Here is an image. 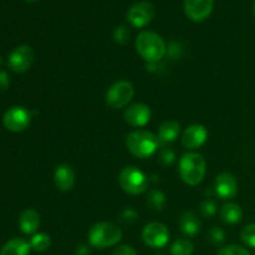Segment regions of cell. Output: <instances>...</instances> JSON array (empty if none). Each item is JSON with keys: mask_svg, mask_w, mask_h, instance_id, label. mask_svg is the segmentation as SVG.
<instances>
[{"mask_svg": "<svg viewBox=\"0 0 255 255\" xmlns=\"http://www.w3.org/2000/svg\"><path fill=\"white\" fill-rule=\"evenodd\" d=\"M219 217H221L223 223L237 224L241 222L242 217H243V212H242V208L238 204L227 203L222 207L221 212H219Z\"/></svg>", "mask_w": 255, "mask_h": 255, "instance_id": "ffe728a7", "label": "cell"}, {"mask_svg": "<svg viewBox=\"0 0 255 255\" xmlns=\"http://www.w3.org/2000/svg\"><path fill=\"white\" fill-rule=\"evenodd\" d=\"M1 62H2V60H1V56H0V65H1Z\"/></svg>", "mask_w": 255, "mask_h": 255, "instance_id": "e575fe53", "label": "cell"}, {"mask_svg": "<svg viewBox=\"0 0 255 255\" xmlns=\"http://www.w3.org/2000/svg\"><path fill=\"white\" fill-rule=\"evenodd\" d=\"M181 132V126L177 121L169 120V121L163 122L158 128V139L162 143H171L176 141L177 137L179 136Z\"/></svg>", "mask_w": 255, "mask_h": 255, "instance_id": "ac0fdd59", "label": "cell"}, {"mask_svg": "<svg viewBox=\"0 0 255 255\" xmlns=\"http://www.w3.org/2000/svg\"><path fill=\"white\" fill-rule=\"evenodd\" d=\"M208 239L216 246H221V244L224 243L226 241V234L218 227H213L211 231L208 232Z\"/></svg>", "mask_w": 255, "mask_h": 255, "instance_id": "d4e9b609", "label": "cell"}, {"mask_svg": "<svg viewBox=\"0 0 255 255\" xmlns=\"http://www.w3.org/2000/svg\"><path fill=\"white\" fill-rule=\"evenodd\" d=\"M26 1H29V2H34V1H36V0H26Z\"/></svg>", "mask_w": 255, "mask_h": 255, "instance_id": "836d02e7", "label": "cell"}, {"mask_svg": "<svg viewBox=\"0 0 255 255\" xmlns=\"http://www.w3.org/2000/svg\"><path fill=\"white\" fill-rule=\"evenodd\" d=\"M214 0H183L184 12L187 17L194 22H201L208 19L213 11Z\"/></svg>", "mask_w": 255, "mask_h": 255, "instance_id": "8fae6325", "label": "cell"}, {"mask_svg": "<svg viewBox=\"0 0 255 255\" xmlns=\"http://www.w3.org/2000/svg\"><path fill=\"white\" fill-rule=\"evenodd\" d=\"M148 203L157 211H161L166 203V197L158 189H152L148 193Z\"/></svg>", "mask_w": 255, "mask_h": 255, "instance_id": "cb8c5ba5", "label": "cell"}, {"mask_svg": "<svg viewBox=\"0 0 255 255\" xmlns=\"http://www.w3.org/2000/svg\"><path fill=\"white\" fill-rule=\"evenodd\" d=\"M151 109L144 104H134L125 111V121L132 127H143L151 120Z\"/></svg>", "mask_w": 255, "mask_h": 255, "instance_id": "4fadbf2b", "label": "cell"}, {"mask_svg": "<svg viewBox=\"0 0 255 255\" xmlns=\"http://www.w3.org/2000/svg\"><path fill=\"white\" fill-rule=\"evenodd\" d=\"M208 138V131L203 125H191L182 134V146L187 149H197L203 146Z\"/></svg>", "mask_w": 255, "mask_h": 255, "instance_id": "7c38bea8", "label": "cell"}, {"mask_svg": "<svg viewBox=\"0 0 255 255\" xmlns=\"http://www.w3.org/2000/svg\"><path fill=\"white\" fill-rule=\"evenodd\" d=\"M50 246H51V239L45 233L35 234L30 241V247L35 252H45L50 248Z\"/></svg>", "mask_w": 255, "mask_h": 255, "instance_id": "44dd1931", "label": "cell"}, {"mask_svg": "<svg viewBox=\"0 0 255 255\" xmlns=\"http://www.w3.org/2000/svg\"><path fill=\"white\" fill-rule=\"evenodd\" d=\"M241 239L246 246L255 248V223L248 224L242 229Z\"/></svg>", "mask_w": 255, "mask_h": 255, "instance_id": "603a6c76", "label": "cell"}, {"mask_svg": "<svg viewBox=\"0 0 255 255\" xmlns=\"http://www.w3.org/2000/svg\"><path fill=\"white\" fill-rule=\"evenodd\" d=\"M30 112L26 109L20 106L11 107L5 112L2 117V124L5 128L11 132H21L27 128L30 125Z\"/></svg>", "mask_w": 255, "mask_h": 255, "instance_id": "30bf717a", "label": "cell"}, {"mask_svg": "<svg viewBox=\"0 0 255 255\" xmlns=\"http://www.w3.org/2000/svg\"><path fill=\"white\" fill-rule=\"evenodd\" d=\"M193 251V244L189 241H187V239H178L171 247L172 255H192Z\"/></svg>", "mask_w": 255, "mask_h": 255, "instance_id": "7402d4cb", "label": "cell"}, {"mask_svg": "<svg viewBox=\"0 0 255 255\" xmlns=\"http://www.w3.org/2000/svg\"><path fill=\"white\" fill-rule=\"evenodd\" d=\"M120 187L131 196L142 194L148 187V178L137 167H125L119 176Z\"/></svg>", "mask_w": 255, "mask_h": 255, "instance_id": "5b68a950", "label": "cell"}, {"mask_svg": "<svg viewBox=\"0 0 255 255\" xmlns=\"http://www.w3.org/2000/svg\"><path fill=\"white\" fill-rule=\"evenodd\" d=\"M142 239L144 244L151 248H163L169 241V231L161 222H151L144 226L142 231Z\"/></svg>", "mask_w": 255, "mask_h": 255, "instance_id": "52a82bcc", "label": "cell"}, {"mask_svg": "<svg viewBox=\"0 0 255 255\" xmlns=\"http://www.w3.org/2000/svg\"><path fill=\"white\" fill-rule=\"evenodd\" d=\"M137 218V213L136 211H133V209L128 208L126 209V211H124L121 213V216H120V221L122 222V223H132V222L136 221Z\"/></svg>", "mask_w": 255, "mask_h": 255, "instance_id": "f546056e", "label": "cell"}, {"mask_svg": "<svg viewBox=\"0 0 255 255\" xmlns=\"http://www.w3.org/2000/svg\"><path fill=\"white\" fill-rule=\"evenodd\" d=\"M217 255H251V253L241 246H228L222 248Z\"/></svg>", "mask_w": 255, "mask_h": 255, "instance_id": "484cf974", "label": "cell"}, {"mask_svg": "<svg viewBox=\"0 0 255 255\" xmlns=\"http://www.w3.org/2000/svg\"><path fill=\"white\" fill-rule=\"evenodd\" d=\"M159 146V139L156 134L152 132L144 131V129H137V131L128 133L126 138V147L132 156L137 158H148Z\"/></svg>", "mask_w": 255, "mask_h": 255, "instance_id": "3957f363", "label": "cell"}, {"mask_svg": "<svg viewBox=\"0 0 255 255\" xmlns=\"http://www.w3.org/2000/svg\"><path fill=\"white\" fill-rule=\"evenodd\" d=\"M121 229L115 224L109 223V222H101V223L95 224L89 232L90 244L99 249L116 246L121 241Z\"/></svg>", "mask_w": 255, "mask_h": 255, "instance_id": "277c9868", "label": "cell"}, {"mask_svg": "<svg viewBox=\"0 0 255 255\" xmlns=\"http://www.w3.org/2000/svg\"><path fill=\"white\" fill-rule=\"evenodd\" d=\"M114 39L115 41L119 44H126L129 39V31L126 26H119L115 29L114 31Z\"/></svg>", "mask_w": 255, "mask_h": 255, "instance_id": "4316f807", "label": "cell"}, {"mask_svg": "<svg viewBox=\"0 0 255 255\" xmlns=\"http://www.w3.org/2000/svg\"><path fill=\"white\" fill-rule=\"evenodd\" d=\"M178 172L182 181L188 186H198L203 181L207 172L206 159L196 152H189L179 159Z\"/></svg>", "mask_w": 255, "mask_h": 255, "instance_id": "7a4b0ae2", "label": "cell"}, {"mask_svg": "<svg viewBox=\"0 0 255 255\" xmlns=\"http://www.w3.org/2000/svg\"><path fill=\"white\" fill-rule=\"evenodd\" d=\"M9 84H10L9 75L4 71H0V92L5 91V90L9 87Z\"/></svg>", "mask_w": 255, "mask_h": 255, "instance_id": "1f68e13d", "label": "cell"}, {"mask_svg": "<svg viewBox=\"0 0 255 255\" xmlns=\"http://www.w3.org/2000/svg\"><path fill=\"white\" fill-rule=\"evenodd\" d=\"M54 181L55 186L57 189L62 192H69L74 188L75 181H76V176H75L74 169L67 164H61L56 168L54 173Z\"/></svg>", "mask_w": 255, "mask_h": 255, "instance_id": "9a60e30c", "label": "cell"}, {"mask_svg": "<svg viewBox=\"0 0 255 255\" xmlns=\"http://www.w3.org/2000/svg\"><path fill=\"white\" fill-rule=\"evenodd\" d=\"M112 255H137L136 251L129 246H120L114 251Z\"/></svg>", "mask_w": 255, "mask_h": 255, "instance_id": "4dcf8cb0", "label": "cell"}, {"mask_svg": "<svg viewBox=\"0 0 255 255\" xmlns=\"http://www.w3.org/2000/svg\"><path fill=\"white\" fill-rule=\"evenodd\" d=\"M134 87L127 80H121L112 85L106 94V104L111 109H124L133 99Z\"/></svg>", "mask_w": 255, "mask_h": 255, "instance_id": "8992f818", "label": "cell"}, {"mask_svg": "<svg viewBox=\"0 0 255 255\" xmlns=\"http://www.w3.org/2000/svg\"><path fill=\"white\" fill-rule=\"evenodd\" d=\"M30 249V243H27L25 239L14 238L2 247L0 255H29Z\"/></svg>", "mask_w": 255, "mask_h": 255, "instance_id": "d6986e66", "label": "cell"}, {"mask_svg": "<svg viewBox=\"0 0 255 255\" xmlns=\"http://www.w3.org/2000/svg\"><path fill=\"white\" fill-rule=\"evenodd\" d=\"M201 212L204 217H213L217 213V206L212 199H206L201 204Z\"/></svg>", "mask_w": 255, "mask_h": 255, "instance_id": "83f0119b", "label": "cell"}, {"mask_svg": "<svg viewBox=\"0 0 255 255\" xmlns=\"http://www.w3.org/2000/svg\"><path fill=\"white\" fill-rule=\"evenodd\" d=\"M181 232L187 237H194L201 229V221L193 212H186L179 219Z\"/></svg>", "mask_w": 255, "mask_h": 255, "instance_id": "e0dca14e", "label": "cell"}, {"mask_svg": "<svg viewBox=\"0 0 255 255\" xmlns=\"http://www.w3.org/2000/svg\"><path fill=\"white\" fill-rule=\"evenodd\" d=\"M253 14H254V16H255V1H254V5H253Z\"/></svg>", "mask_w": 255, "mask_h": 255, "instance_id": "d6a6232c", "label": "cell"}, {"mask_svg": "<svg viewBox=\"0 0 255 255\" xmlns=\"http://www.w3.org/2000/svg\"><path fill=\"white\" fill-rule=\"evenodd\" d=\"M19 226L24 234H34L40 226L39 213L34 209H26L20 216Z\"/></svg>", "mask_w": 255, "mask_h": 255, "instance_id": "2e32d148", "label": "cell"}, {"mask_svg": "<svg viewBox=\"0 0 255 255\" xmlns=\"http://www.w3.org/2000/svg\"><path fill=\"white\" fill-rule=\"evenodd\" d=\"M214 191L221 199H232L238 192V182L231 173H221L214 181Z\"/></svg>", "mask_w": 255, "mask_h": 255, "instance_id": "5bb4252c", "label": "cell"}, {"mask_svg": "<svg viewBox=\"0 0 255 255\" xmlns=\"http://www.w3.org/2000/svg\"><path fill=\"white\" fill-rule=\"evenodd\" d=\"M156 9L149 1L134 2L127 12V20L134 27H143L153 20Z\"/></svg>", "mask_w": 255, "mask_h": 255, "instance_id": "ba28073f", "label": "cell"}, {"mask_svg": "<svg viewBox=\"0 0 255 255\" xmlns=\"http://www.w3.org/2000/svg\"><path fill=\"white\" fill-rule=\"evenodd\" d=\"M34 59V50L29 45H20V46L15 47L11 54L9 55L7 64H9V67L12 71L17 72V74H22V72L27 71L31 67Z\"/></svg>", "mask_w": 255, "mask_h": 255, "instance_id": "9c48e42d", "label": "cell"}, {"mask_svg": "<svg viewBox=\"0 0 255 255\" xmlns=\"http://www.w3.org/2000/svg\"><path fill=\"white\" fill-rule=\"evenodd\" d=\"M174 161V152L169 148L162 149L161 153H159V162H161L163 166H169V164L173 163Z\"/></svg>", "mask_w": 255, "mask_h": 255, "instance_id": "f1b7e54d", "label": "cell"}, {"mask_svg": "<svg viewBox=\"0 0 255 255\" xmlns=\"http://www.w3.org/2000/svg\"><path fill=\"white\" fill-rule=\"evenodd\" d=\"M136 51L148 64H157L167 52V45L158 34L153 31H142L134 41Z\"/></svg>", "mask_w": 255, "mask_h": 255, "instance_id": "6da1fadb", "label": "cell"}]
</instances>
